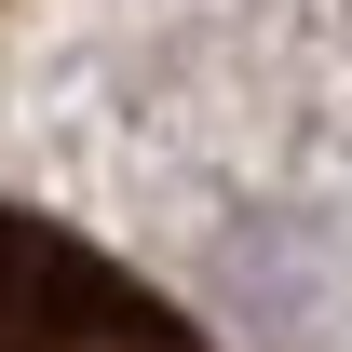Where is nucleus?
<instances>
[{
	"label": "nucleus",
	"instance_id": "nucleus-1",
	"mask_svg": "<svg viewBox=\"0 0 352 352\" xmlns=\"http://www.w3.org/2000/svg\"><path fill=\"white\" fill-rule=\"evenodd\" d=\"M0 352H204V339L135 271H109L54 217H14L0 204Z\"/></svg>",
	"mask_w": 352,
	"mask_h": 352
}]
</instances>
